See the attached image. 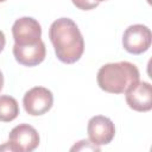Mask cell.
<instances>
[{"label":"cell","instance_id":"6da1fadb","mask_svg":"<svg viewBox=\"0 0 152 152\" xmlns=\"http://www.w3.org/2000/svg\"><path fill=\"white\" fill-rule=\"evenodd\" d=\"M49 38L57 58L65 64L77 62L84 52L82 33L76 23L70 18L55 20L49 28Z\"/></svg>","mask_w":152,"mask_h":152},{"label":"cell","instance_id":"7a4b0ae2","mask_svg":"<svg viewBox=\"0 0 152 152\" xmlns=\"http://www.w3.org/2000/svg\"><path fill=\"white\" fill-rule=\"evenodd\" d=\"M139 70L135 64L122 61L107 63L97 71L99 87L110 94H124L131 86L139 81Z\"/></svg>","mask_w":152,"mask_h":152},{"label":"cell","instance_id":"3957f363","mask_svg":"<svg viewBox=\"0 0 152 152\" xmlns=\"http://www.w3.org/2000/svg\"><path fill=\"white\" fill-rule=\"evenodd\" d=\"M40 138L37 129L28 124H20L12 128L8 141L0 146V151L32 152L39 145Z\"/></svg>","mask_w":152,"mask_h":152},{"label":"cell","instance_id":"277c9868","mask_svg":"<svg viewBox=\"0 0 152 152\" xmlns=\"http://www.w3.org/2000/svg\"><path fill=\"white\" fill-rule=\"evenodd\" d=\"M151 40V30L146 25L134 24L125 30L122 36V46L132 55H140L150 49Z\"/></svg>","mask_w":152,"mask_h":152},{"label":"cell","instance_id":"5b68a950","mask_svg":"<svg viewBox=\"0 0 152 152\" xmlns=\"http://www.w3.org/2000/svg\"><path fill=\"white\" fill-rule=\"evenodd\" d=\"M24 109L28 115L39 116L48 113L53 104L51 90L44 87H33L27 90L23 97Z\"/></svg>","mask_w":152,"mask_h":152},{"label":"cell","instance_id":"8992f818","mask_svg":"<svg viewBox=\"0 0 152 152\" xmlns=\"http://www.w3.org/2000/svg\"><path fill=\"white\" fill-rule=\"evenodd\" d=\"M14 44L31 45L40 40L42 26L32 17H21L17 19L12 26Z\"/></svg>","mask_w":152,"mask_h":152},{"label":"cell","instance_id":"52a82bcc","mask_svg":"<svg viewBox=\"0 0 152 152\" xmlns=\"http://www.w3.org/2000/svg\"><path fill=\"white\" fill-rule=\"evenodd\" d=\"M87 132L89 141L96 146L109 144L115 135V126L113 121L103 115H95L89 119Z\"/></svg>","mask_w":152,"mask_h":152},{"label":"cell","instance_id":"ba28073f","mask_svg":"<svg viewBox=\"0 0 152 152\" xmlns=\"http://www.w3.org/2000/svg\"><path fill=\"white\" fill-rule=\"evenodd\" d=\"M128 107L135 112H148L152 109V87L148 82L138 81L125 91Z\"/></svg>","mask_w":152,"mask_h":152},{"label":"cell","instance_id":"9c48e42d","mask_svg":"<svg viewBox=\"0 0 152 152\" xmlns=\"http://www.w3.org/2000/svg\"><path fill=\"white\" fill-rule=\"evenodd\" d=\"M13 55L15 61L24 66H36L45 59L46 48L40 39L31 45H13Z\"/></svg>","mask_w":152,"mask_h":152},{"label":"cell","instance_id":"30bf717a","mask_svg":"<svg viewBox=\"0 0 152 152\" xmlns=\"http://www.w3.org/2000/svg\"><path fill=\"white\" fill-rule=\"evenodd\" d=\"M19 115L18 101L10 95H0V121L11 122Z\"/></svg>","mask_w":152,"mask_h":152},{"label":"cell","instance_id":"8fae6325","mask_svg":"<svg viewBox=\"0 0 152 152\" xmlns=\"http://www.w3.org/2000/svg\"><path fill=\"white\" fill-rule=\"evenodd\" d=\"M71 2L74 4V6H76L78 10H82V11L94 10L100 4V2H97L95 0H71Z\"/></svg>","mask_w":152,"mask_h":152},{"label":"cell","instance_id":"7c38bea8","mask_svg":"<svg viewBox=\"0 0 152 152\" xmlns=\"http://www.w3.org/2000/svg\"><path fill=\"white\" fill-rule=\"evenodd\" d=\"M93 150V151H100V146H96V145H94L93 142H90L89 140H80L78 141V144L77 145H75V146H72L71 147V151H75V150Z\"/></svg>","mask_w":152,"mask_h":152},{"label":"cell","instance_id":"4fadbf2b","mask_svg":"<svg viewBox=\"0 0 152 152\" xmlns=\"http://www.w3.org/2000/svg\"><path fill=\"white\" fill-rule=\"evenodd\" d=\"M5 44H6V38H5V34H4V32L0 30V52L4 50Z\"/></svg>","mask_w":152,"mask_h":152},{"label":"cell","instance_id":"5bb4252c","mask_svg":"<svg viewBox=\"0 0 152 152\" xmlns=\"http://www.w3.org/2000/svg\"><path fill=\"white\" fill-rule=\"evenodd\" d=\"M2 88H4V75L0 70V91L2 90Z\"/></svg>","mask_w":152,"mask_h":152},{"label":"cell","instance_id":"9a60e30c","mask_svg":"<svg viewBox=\"0 0 152 152\" xmlns=\"http://www.w3.org/2000/svg\"><path fill=\"white\" fill-rule=\"evenodd\" d=\"M95 1H97V2H102V1H107V0H95Z\"/></svg>","mask_w":152,"mask_h":152},{"label":"cell","instance_id":"2e32d148","mask_svg":"<svg viewBox=\"0 0 152 152\" xmlns=\"http://www.w3.org/2000/svg\"><path fill=\"white\" fill-rule=\"evenodd\" d=\"M4 1H6V0H0V2H4Z\"/></svg>","mask_w":152,"mask_h":152}]
</instances>
